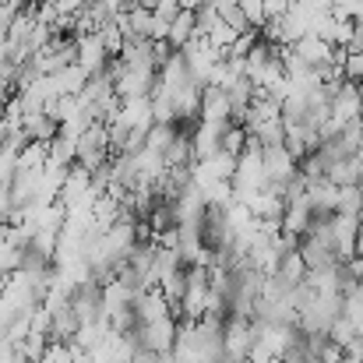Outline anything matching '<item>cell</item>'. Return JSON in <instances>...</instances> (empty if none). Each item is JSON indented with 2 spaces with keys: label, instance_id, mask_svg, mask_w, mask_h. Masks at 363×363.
Here are the masks:
<instances>
[{
  "label": "cell",
  "instance_id": "obj_1",
  "mask_svg": "<svg viewBox=\"0 0 363 363\" xmlns=\"http://www.w3.org/2000/svg\"><path fill=\"white\" fill-rule=\"evenodd\" d=\"M335 318H342V293H318V289H307L303 282L300 307H296V332L328 339V328L335 325Z\"/></svg>",
  "mask_w": 363,
  "mask_h": 363
},
{
  "label": "cell",
  "instance_id": "obj_2",
  "mask_svg": "<svg viewBox=\"0 0 363 363\" xmlns=\"http://www.w3.org/2000/svg\"><path fill=\"white\" fill-rule=\"evenodd\" d=\"M110 159H113V148H110V130H106V123L96 121L92 127H85V130L74 138V166L96 173V169H103Z\"/></svg>",
  "mask_w": 363,
  "mask_h": 363
},
{
  "label": "cell",
  "instance_id": "obj_3",
  "mask_svg": "<svg viewBox=\"0 0 363 363\" xmlns=\"http://www.w3.org/2000/svg\"><path fill=\"white\" fill-rule=\"evenodd\" d=\"M180 57H184V67H187V74H191V82H194L198 89H208L212 78H216V71H219V64H223V53H219L212 43H205L201 35H194V39L180 50Z\"/></svg>",
  "mask_w": 363,
  "mask_h": 363
},
{
  "label": "cell",
  "instance_id": "obj_4",
  "mask_svg": "<svg viewBox=\"0 0 363 363\" xmlns=\"http://www.w3.org/2000/svg\"><path fill=\"white\" fill-rule=\"evenodd\" d=\"M261 162H264V184L275 187L279 194L300 177V159L286 148V145H272L261 148Z\"/></svg>",
  "mask_w": 363,
  "mask_h": 363
},
{
  "label": "cell",
  "instance_id": "obj_5",
  "mask_svg": "<svg viewBox=\"0 0 363 363\" xmlns=\"http://www.w3.org/2000/svg\"><path fill=\"white\" fill-rule=\"evenodd\" d=\"M289 50H293V57H296L303 67H311V71H332V67H339V53H342V50H335L328 39H318V35H303V39H296Z\"/></svg>",
  "mask_w": 363,
  "mask_h": 363
},
{
  "label": "cell",
  "instance_id": "obj_6",
  "mask_svg": "<svg viewBox=\"0 0 363 363\" xmlns=\"http://www.w3.org/2000/svg\"><path fill=\"white\" fill-rule=\"evenodd\" d=\"M74 64V39H64V35H53L35 57H32V67L35 74L50 78V74H60L64 67Z\"/></svg>",
  "mask_w": 363,
  "mask_h": 363
},
{
  "label": "cell",
  "instance_id": "obj_7",
  "mask_svg": "<svg viewBox=\"0 0 363 363\" xmlns=\"http://www.w3.org/2000/svg\"><path fill=\"white\" fill-rule=\"evenodd\" d=\"M254 346V318H233L223 321V353L226 360L247 363V353Z\"/></svg>",
  "mask_w": 363,
  "mask_h": 363
},
{
  "label": "cell",
  "instance_id": "obj_8",
  "mask_svg": "<svg viewBox=\"0 0 363 363\" xmlns=\"http://www.w3.org/2000/svg\"><path fill=\"white\" fill-rule=\"evenodd\" d=\"M110 60H113V57L106 53V46H103L99 32H85V35H74V64H78V67H82V71H85L89 78L103 74Z\"/></svg>",
  "mask_w": 363,
  "mask_h": 363
},
{
  "label": "cell",
  "instance_id": "obj_9",
  "mask_svg": "<svg viewBox=\"0 0 363 363\" xmlns=\"http://www.w3.org/2000/svg\"><path fill=\"white\" fill-rule=\"evenodd\" d=\"M177 321L173 318H162V321H148V325H138L134 328V339H138V346H145V350H152L155 357H166L169 350H173V342H177Z\"/></svg>",
  "mask_w": 363,
  "mask_h": 363
},
{
  "label": "cell",
  "instance_id": "obj_10",
  "mask_svg": "<svg viewBox=\"0 0 363 363\" xmlns=\"http://www.w3.org/2000/svg\"><path fill=\"white\" fill-rule=\"evenodd\" d=\"M303 198L311 205L314 219H332L335 216V201H339V187L332 180H303Z\"/></svg>",
  "mask_w": 363,
  "mask_h": 363
},
{
  "label": "cell",
  "instance_id": "obj_11",
  "mask_svg": "<svg viewBox=\"0 0 363 363\" xmlns=\"http://www.w3.org/2000/svg\"><path fill=\"white\" fill-rule=\"evenodd\" d=\"M357 230H360V219L357 216H332L328 219V237L332 247L339 254V261H350L353 250H357Z\"/></svg>",
  "mask_w": 363,
  "mask_h": 363
},
{
  "label": "cell",
  "instance_id": "obj_12",
  "mask_svg": "<svg viewBox=\"0 0 363 363\" xmlns=\"http://www.w3.org/2000/svg\"><path fill=\"white\" fill-rule=\"evenodd\" d=\"M201 92H205V89H198L194 82H187V85L166 92V96H169V106H173V123L198 121V113H201Z\"/></svg>",
  "mask_w": 363,
  "mask_h": 363
},
{
  "label": "cell",
  "instance_id": "obj_13",
  "mask_svg": "<svg viewBox=\"0 0 363 363\" xmlns=\"http://www.w3.org/2000/svg\"><path fill=\"white\" fill-rule=\"evenodd\" d=\"M162 318H173V307L169 300L152 286V289H141L134 296V321L138 325H148V321H162Z\"/></svg>",
  "mask_w": 363,
  "mask_h": 363
},
{
  "label": "cell",
  "instance_id": "obj_14",
  "mask_svg": "<svg viewBox=\"0 0 363 363\" xmlns=\"http://www.w3.org/2000/svg\"><path fill=\"white\" fill-rule=\"evenodd\" d=\"M198 121L216 123V127L233 123V110H230L226 92H219V89H205V92H201V113H198Z\"/></svg>",
  "mask_w": 363,
  "mask_h": 363
},
{
  "label": "cell",
  "instance_id": "obj_15",
  "mask_svg": "<svg viewBox=\"0 0 363 363\" xmlns=\"http://www.w3.org/2000/svg\"><path fill=\"white\" fill-rule=\"evenodd\" d=\"M226 127H230V123H226ZM219 138H223V127L205 123V121L194 123V130H191V155H194V162L216 155V152H219Z\"/></svg>",
  "mask_w": 363,
  "mask_h": 363
},
{
  "label": "cell",
  "instance_id": "obj_16",
  "mask_svg": "<svg viewBox=\"0 0 363 363\" xmlns=\"http://www.w3.org/2000/svg\"><path fill=\"white\" fill-rule=\"evenodd\" d=\"M21 134H25V141L50 145V141L60 134V123L53 121L50 113H25V117H21Z\"/></svg>",
  "mask_w": 363,
  "mask_h": 363
},
{
  "label": "cell",
  "instance_id": "obj_17",
  "mask_svg": "<svg viewBox=\"0 0 363 363\" xmlns=\"http://www.w3.org/2000/svg\"><path fill=\"white\" fill-rule=\"evenodd\" d=\"M272 279H279V282H282V286H289V289H300V286L307 282V264H303L300 250L282 254V257H279V264H275V272H272Z\"/></svg>",
  "mask_w": 363,
  "mask_h": 363
},
{
  "label": "cell",
  "instance_id": "obj_18",
  "mask_svg": "<svg viewBox=\"0 0 363 363\" xmlns=\"http://www.w3.org/2000/svg\"><path fill=\"white\" fill-rule=\"evenodd\" d=\"M46 314H50V342H74V335H78L82 325H78L71 303L53 307V311H46Z\"/></svg>",
  "mask_w": 363,
  "mask_h": 363
},
{
  "label": "cell",
  "instance_id": "obj_19",
  "mask_svg": "<svg viewBox=\"0 0 363 363\" xmlns=\"http://www.w3.org/2000/svg\"><path fill=\"white\" fill-rule=\"evenodd\" d=\"M198 35V25H194V11H180L177 18H169V32H166V43H169V50H184L191 39Z\"/></svg>",
  "mask_w": 363,
  "mask_h": 363
},
{
  "label": "cell",
  "instance_id": "obj_20",
  "mask_svg": "<svg viewBox=\"0 0 363 363\" xmlns=\"http://www.w3.org/2000/svg\"><path fill=\"white\" fill-rule=\"evenodd\" d=\"M360 177H363V166L357 155L353 159H339V162H332L325 169V180H332L335 187H353V184H360Z\"/></svg>",
  "mask_w": 363,
  "mask_h": 363
},
{
  "label": "cell",
  "instance_id": "obj_21",
  "mask_svg": "<svg viewBox=\"0 0 363 363\" xmlns=\"http://www.w3.org/2000/svg\"><path fill=\"white\" fill-rule=\"evenodd\" d=\"M50 82H53L57 96H82V89H85L89 74H85L78 64H71V67H64L60 74H50Z\"/></svg>",
  "mask_w": 363,
  "mask_h": 363
},
{
  "label": "cell",
  "instance_id": "obj_22",
  "mask_svg": "<svg viewBox=\"0 0 363 363\" xmlns=\"http://www.w3.org/2000/svg\"><path fill=\"white\" fill-rule=\"evenodd\" d=\"M46 159L57 162V166H64V169H71V166H74V138L57 134V138L46 145Z\"/></svg>",
  "mask_w": 363,
  "mask_h": 363
},
{
  "label": "cell",
  "instance_id": "obj_23",
  "mask_svg": "<svg viewBox=\"0 0 363 363\" xmlns=\"http://www.w3.org/2000/svg\"><path fill=\"white\" fill-rule=\"evenodd\" d=\"M43 166H46V145L28 141V145L18 152V169H14V173H39Z\"/></svg>",
  "mask_w": 363,
  "mask_h": 363
},
{
  "label": "cell",
  "instance_id": "obj_24",
  "mask_svg": "<svg viewBox=\"0 0 363 363\" xmlns=\"http://www.w3.org/2000/svg\"><path fill=\"white\" fill-rule=\"evenodd\" d=\"M339 74L353 85H363V50H342L339 53Z\"/></svg>",
  "mask_w": 363,
  "mask_h": 363
},
{
  "label": "cell",
  "instance_id": "obj_25",
  "mask_svg": "<svg viewBox=\"0 0 363 363\" xmlns=\"http://www.w3.org/2000/svg\"><path fill=\"white\" fill-rule=\"evenodd\" d=\"M243 148H247V130H243L240 123H230V127H223V138H219V152H226V155H240Z\"/></svg>",
  "mask_w": 363,
  "mask_h": 363
},
{
  "label": "cell",
  "instance_id": "obj_26",
  "mask_svg": "<svg viewBox=\"0 0 363 363\" xmlns=\"http://www.w3.org/2000/svg\"><path fill=\"white\" fill-rule=\"evenodd\" d=\"M335 216H357V219H363V205H360V191H357V184H353V187H339Z\"/></svg>",
  "mask_w": 363,
  "mask_h": 363
},
{
  "label": "cell",
  "instance_id": "obj_27",
  "mask_svg": "<svg viewBox=\"0 0 363 363\" xmlns=\"http://www.w3.org/2000/svg\"><path fill=\"white\" fill-rule=\"evenodd\" d=\"M74 357H78V350L71 342H46L43 357L35 363H74Z\"/></svg>",
  "mask_w": 363,
  "mask_h": 363
},
{
  "label": "cell",
  "instance_id": "obj_28",
  "mask_svg": "<svg viewBox=\"0 0 363 363\" xmlns=\"http://www.w3.org/2000/svg\"><path fill=\"white\" fill-rule=\"evenodd\" d=\"M180 11H184V4H180V0H155V7H152V14H155V18H166V21H169V18H177Z\"/></svg>",
  "mask_w": 363,
  "mask_h": 363
},
{
  "label": "cell",
  "instance_id": "obj_29",
  "mask_svg": "<svg viewBox=\"0 0 363 363\" xmlns=\"http://www.w3.org/2000/svg\"><path fill=\"white\" fill-rule=\"evenodd\" d=\"M134 4H138V7H145V11H152V7H155V0H134Z\"/></svg>",
  "mask_w": 363,
  "mask_h": 363
},
{
  "label": "cell",
  "instance_id": "obj_30",
  "mask_svg": "<svg viewBox=\"0 0 363 363\" xmlns=\"http://www.w3.org/2000/svg\"><path fill=\"white\" fill-rule=\"evenodd\" d=\"M339 363H363V357H342Z\"/></svg>",
  "mask_w": 363,
  "mask_h": 363
},
{
  "label": "cell",
  "instance_id": "obj_31",
  "mask_svg": "<svg viewBox=\"0 0 363 363\" xmlns=\"http://www.w3.org/2000/svg\"><path fill=\"white\" fill-rule=\"evenodd\" d=\"M74 363H92V360H89L85 353H78V357H74Z\"/></svg>",
  "mask_w": 363,
  "mask_h": 363
},
{
  "label": "cell",
  "instance_id": "obj_32",
  "mask_svg": "<svg viewBox=\"0 0 363 363\" xmlns=\"http://www.w3.org/2000/svg\"><path fill=\"white\" fill-rule=\"evenodd\" d=\"M360 121H363V113H360Z\"/></svg>",
  "mask_w": 363,
  "mask_h": 363
},
{
  "label": "cell",
  "instance_id": "obj_33",
  "mask_svg": "<svg viewBox=\"0 0 363 363\" xmlns=\"http://www.w3.org/2000/svg\"><path fill=\"white\" fill-rule=\"evenodd\" d=\"M272 363H279V360H272Z\"/></svg>",
  "mask_w": 363,
  "mask_h": 363
}]
</instances>
